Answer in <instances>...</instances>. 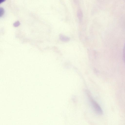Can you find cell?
Masks as SVG:
<instances>
[{
  "label": "cell",
  "instance_id": "6da1fadb",
  "mask_svg": "<svg viewBox=\"0 0 125 125\" xmlns=\"http://www.w3.org/2000/svg\"><path fill=\"white\" fill-rule=\"evenodd\" d=\"M90 100L92 107L95 112L98 115H102L103 111L99 105L91 97L90 98Z\"/></svg>",
  "mask_w": 125,
  "mask_h": 125
},
{
  "label": "cell",
  "instance_id": "7a4b0ae2",
  "mask_svg": "<svg viewBox=\"0 0 125 125\" xmlns=\"http://www.w3.org/2000/svg\"><path fill=\"white\" fill-rule=\"evenodd\" d=\"M60 38L61 40L64 41H67L69 40L68 37L62 35H60Z\"/></svg>",
  "mask_w": 125,
  "mask_h": 125
},
{
  "label": "cell",
  "instance_id": "3957f363",
  "mask_svg": "<svg viewBox=\"0 0 125 125\" xmlns=\"http://www.w3.org/2000/svg\"><path fill=\"white\" fill-rule=\"evenodd\" d=\"M123 57L124 62L125 64V42L123 49Z\"/></svg>",
  "mask_w": 125,
  "mask_h": 125
},
{
  "label": "cell",
  "instance_id": "277c9868",
  "mask_svg": "<svg viewBox=\"0 0 125 125\" xmlns=\"http://www.w3.org/2000/svg\"><path fill=\"white\" fill-rule=\"evenodd\" d=\"M4 12V9L2 7L0 8V16L1 17L3 15Z\"/></svg>",
  "mask_w": 125,
  "mask_h": 125
},
{
  "label": "cell",
  "instance_id": "5b68a950",
  "mask_svg": "<svg viewBox=\"0 0 125 125\" xmlns=\"http://www.w3.org/2000/svg\"><path fill=\"white\" fill-rule=\"evenodd\" d=\"M20 23L19 21H17L13 24V25L15 27H17L19 26Z\"/></svg>",
  "mask_w": 125,
  "mask_h": 125
},
{
  "label": "cell",
  "instance_id": "8992f818",
  "mask_svg": "<svg viewBox=\"0 0 125 125\" xmlns=\"http://www.w3.org/2000/svg\"><path fill=\"white\" fill-rule=\"evenodd\" d=\"M81 12L79 10L78 12V16L79 18H81L82 17V15Z\"/></svg>",
  "mask_w": 125,
  "mask_h": 125
},
{
  "label": "cell",
  "instance_id": "52a82bcc",
  "mask_svg": "<svg viewBox=\"0 0 125 125\" xmlns=\"http://www.w3.org/2000/svg\"><path fill=\"white\" fill-rule=\"evenodd\" d=\"M5 0H0V3H1L2 2L4 1H5Z\"/></svg>",
  "mask_w": 125,
  "mask_h": 125
}]
</instances>
